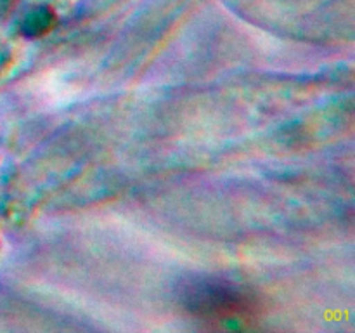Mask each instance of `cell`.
Wrapping results in <instances>:
<instances>
[{"mask_svg":"<svg viewBox=\"0 0 355 333\" xmlns=\"http://www.w3.org/2000/svg\"><path fill=\"white\" fill-rule=\"evenodd\" d=\"M186 305L201 321L215 325H245L255 318V302L243 290L229 284L208 281L186 291Z\"/></svg>","mask_w":355,"mask_h":333,"instance_id":"obj_1","label":"cell"}]
</instances>
